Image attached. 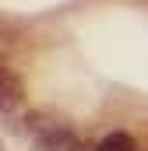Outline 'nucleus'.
<instances>
[{
    "mask_svg": "<svg viewBox=\"0 0 148 151\" xmlns=\"http://www.w3.org/2000/svg\"><path fill=\"white\" fill-rule=\"evenodd\" d=\"M95 151H134V141H131L127 134H110L106 141H99Z\"/></svg>",
    "mask_w": 148,
    "mask_h": 151,
    "instance_id": "f03ea898",
    "label": "nucleus"
},
{
    "mask_svg": "<svg viewBox=\"0 0 148 151\" xmlns=\"http://www.w3.org/2000/svg\"><path fill=\"white\" fill-rule=\"evenodd\" d=\"M14 99H18V84H14V77H11V74H4V106L11 109Z\"/></svg>",
    "mask_w": 148,
    "mask_h": 151,
    "instance_id": "7ed1b4c3",
    "label": "nucleus"
},
{
    "mask_svg": "<svg viewBox=\"0 0 148 151\" xmlns=\"http://www.w3.org/2000/svg\"><path fill=\"white\" fill-rule=\"evenodd\" d=\"M25 123H28V134L36 137V144L42 151H74L78 148V137L64 123H57V119H46L42 113H28Z\"/></svg>",
    "mask_w": 148,
    "mask_h": 151,
    "instance_id": "f257e3e1",
    "label": "nucleus"
}]
</instances>
